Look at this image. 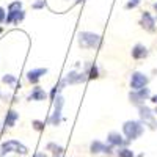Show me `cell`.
<instances>
[{
    "label": "cell",
    "mask_w": 157,
    "mask_h": 157,
    "mask_svg": "<svg viewBox=\"0 0 157 157\" xmlns=\"http://www.w3.org/2000/svg\"><path fill=\"white\" fill-rule=\"evenodd\" d=\"M2 80H3V83H14V82H16V77H13V75H5Z\"/></svg>",
    "instance_id": "ffe728a7"
},
{
    "label": "cell",
    "mask_w": 157,
    "mask_h": 157,
    "mask_svg": "<svg viewBox=\"0 0 157 157\" xmlns=\"http://www.w3.org/2000/svg\"><path fill=\"white\" fill-rule=\"evenodd\" d=\"M44 6H46V2H44V0H38V2H35V3H33V8H35V10L44 8Z\"/></svg>",
    "instance_id": "44dd1931"
},
{
    "label": "cell",
    "mask_w": 157,
    "mask_h": 157,
    "mask_svg": "<svg viewBox=\"0 0 157 157\" xmlns=\"http://www.w3.org/2000/svg\"><path fill=\"white\" fill-rule=\"evenodd\" d=\"M78 44L83 49H98L101 46V36L91 32H82L78 35Z\"/></svg>",
    "instance_id": "7a4b0ae2"
},
{
    "label": "cell",
    "mask_w": 157,
    "mask_h": 157,
    "mask_svg": "<svg viewBox=\"0 0 157 157\" xmlns=\"http://www.w3.org/2000/svg\"><path fill=\"white\" fill-rule=\"evenodd\" d=\"M47 98V94H46V91L43 90V88H39V86H36V88H33V91H32V94H30V101H44Z\"/></svg>",
    "instance_id": "5bb4252c"
},
{
    "label": "cell",
    "mask_w": 157,
    "mask_h": 157,
    "mask_svg": "<svg viewBox=\"0 0 157 157\" xmlns=\"http://www.w3.org/2000/svg\"><path fill=\"white\" fill-rule=\"evenodd\" d=\"M143 130H145V127H143L141 123H138V121H126L124 126H123V132H124L127 141L137 140L143 134Z\"/></svg>",
    "instance_id": "6da1fadb"
},
{
    "label": "cell",
    "mask_w": 157,
    "mask_h": 157,
    "mask_svg": "<svg viewBox=\"0 0 157 157\" xmlns=\"http://www.w3.org/2000/svg\"><path fill=\"white\" fill-rule=\"evenodd\" d=\"M138 112H140V118H141V121L148 124L151 129H157V123L154 120V113L149 107L146 105H138Z\"/></svg>",
    "instance_id": "277c9868"
},
{
    "label": "cell",
    "mask_w": 157,
    "mask_h": 157,
    "mask_svg": "<svg viewBox=\"0 0 157 157\" xmlns=\"http://www.w3.org/2000/svg\"><path fill=\"white\" fill-rule=\"evenodd\" d=\"M0 98H3V94H2V93H0Z\"/></svg>",
    "instance_id": "f1b7e54d"
},
{
    "label": "cell",
    "mask_w": 157,
    "mask_h": 157,
    "mask_svg": "<svg viewBox=\"0 0 157 157\" xmlns=\"http://www.w3.org/2000/svg\"><path fill=\"white\" fill-rule=\"evenodd\" d=\"M146 83H148V77L145 74H141V72H134L132 77H130V88H132L134 91L145 88Z\"/></svg>",
    "instance_id": "5b68a950"
},
{
    "label": "cell",
    "mask_w": 157,
    "mask_h": 157,
    "mask_svg": "<svg viewBox=\"0 0 157 157\" xmlns=\"http://www.w3.org/2000/svg\"><path fill=\"white\" fill-rule=\"evenodd\" d=\"M138 3H140V0H129L127 5H126V8H129V10H130V8H135Z\"/></svg>",
    "instance_id": "7402d4cb"
},
{
    "label": "cell",
    "mask_w": 157,
    "mask_h": 157,
    "mask_svg": "<svg viewBox=\"0 0 157 157\" xmlns=\"http://www.w3.org/2000/svg\"><path fill=\"white\" fill-rule=\"evenodd\" d=\"M17 120H19V113L14 112V110H10L5 116V127H13Z\"/></svg>",
    "instance_id": "4fadbf2b"
},
{
    "label": "cell",
    "mask_w": 157,
    "mask_h": 157,
    "mask_svg": "<svg viewBox=\"0 0 157 157\" xmlns=\"http://www.w3.org/2000/svg\"><path fill=\"white\" fill-rule=\"evenodd\" d=\"M33 127H35L36 130H43V129H44V123H41V121H33Z\"/></svg>",
    "instance_id": "603a6c76"
},
{
    "label": "cell",
    "mask_w": 157,
    "mask_h": 157,
    "mask_svg": "<svg viewBox=\"0 0 157 157\" xmlns=\"http://www.w3.org/2000/svg\"><path fill=\"white\" fill-rule=\"evenodd\" d=\"M8 152H17V154L25 155L29 152V149H27V146H24L17 140H8V141L2 143V146H0V155H5Z\"/></svg>",
    "instance_id": "3957f363"
},
{
    "label": "cell",
    "mask_w": 157,
    "mask_h": 157,
    "mask_svg": "<svg viewBox=\"0 0 157 157\" xmlns=\"http://www.w3.org/2000/svg\"><path fill=\"white\" fill-rule=\"evenodd\" d=\"M75 2H77V3H80V2H83V0H75Z\"/></svg>",
    "instance_id": "4316f807"
},
{
    "label": "cell",
    "mask_w": 157,
    "mask_h": 157,
    "mask_svg": "<svg viewBox=\"0 0 157 157\" xmlns=\"http://www.w3.org/2000/svg\"><path fill=\"white\" fill-rule=\"evenodd\" d=\"M47 149L52 151L55 155H61V154H63V148L58 146V145H55V143H49V145H47Z\"/></svg>",
    "instance_id": "2e32d148"
},
{
    "label": "cell",
    "mask_w": 157,
    "mask_h": 157,
    "mask_svg": "<svg viewBox=\"0 0 157 157\" xmlns=\"http://www.w3.org/2000/svg\"><path fill=\"white\" fill-rule=\"evenodd\" d=\"M152 102H154L155 105H157V94H155V96H152Z\"/></svg>",
    "instance_id": "484cf974"
},
{
    "label": "cell",
    "mask_w": 157,
    "mask_h": 157,
    "mask_svg": "<svg viewBox=\"0 0 157 157\" xmlns=\"http://www.w3.org/2000/svg\"><path fill=\"white\" fill-rule=\"evenodd\" d=\"M47 74V69L46 68H39V69H33V71H29L27 72V78H29V82L32 83H36L39 80V77Z\"/></svg>",
    "instance_id": "8fae6325"
},
{
    "label": "cell",
    "mask_w": 157,
    "mask_h": 157,
    "mask_svg": "<svg viewBox=\"0 0 157 157\" xmlns=\"http://www.w3.org/2000/svg\"><path fill=\"white\" fill-rule=\"evenodd\" d=\"M90 149H91V152H93V154H99V152H104V151H105V145L96 140V141H93V143H91Z\"/></svg>",
    "instance_id": "9a60e30c"
},
{
    "label": "cell",
    "mask_w": 157,
    "mask_h": 157,
    "mask_svg": "<svg viewBox=\"0 0 157 157\" xmlns=\"http://www.w3.org/2000/svg\"><path fill=\"white\" fill-rule=\"evenodd\" d=\"M86 74H82V72H75V71H71L66 78H64V82L66 83H80V82H85L86 80Z\"/></svg>",
    "instance_id": "52a82bcc"
},
{
    "label": "cell",
    "mask_w": 157,
    "mask_h": 157,
    "mask_svg": "<svg viewBox=\"0 0 157 157\" xmlns=\"http://www.w3.org/2000/svg\"><path fill=\"white\" fill-rule=\"evenodd\" d=\"M88 78H98L99 77V72H98V68H96V64H91L90 66V71H88Z\"/></svg>",
    "instance_id": "ac0fdd59"
},
{
    "label": "cell",
    "mask_w": 157,
    "mask_h": 157,
    "mask_svg": "<svg viewBox=\"0 0 157 157\" xmlns=\"http://www.w3.org/2000/svg\"><path fill=\"white\" fill-rule=\"evenodd\" d=\"M35 157H47L44 152H38V154H35Z\"/></svg>",
    "instance_id": "d4e9b609"
},
{
    "label": "cell",
    "mask_w": 157,
    "mask_h": 157,
    "mask_svg": "<svg viewBox=\"0 0 157 157\" xmlns=\"http://www.w3.org/2000/svg\"><path fill=\"white\" fill-rule=\"evenodd\" d=\"M154 113H157V109H155V112H154Z\"/></svg>",
    "instance_id": "1f68e13d"
},
{
    "label": "cell",
    "mask_w": 157,
    "mask_h": 157,
    "mask_svg": "<svg viewBox=\"0 0 157 157\" xmlns=\"http://www.w3.org/2000/svg\"><path fill=\"white\" fill-rule=\"evenodd\" d=\"M154 8H155V11H157V3H154Z\"/></svg>",
    "instance_id": "83f0119b"
},
{
    "label": "cell",
    "mask_w": 157,
    "mask_h": 157,
    "mask_svg": "<svg viewBox=\"0 0 157 157\" xmlns=\"http://www.w3.org/2000/svg\"><path fill=\"white\" fill-rule=\"evenodd\" d=\"M21 8H22V3L19 2H14V3H11L10 6H8V11H21Z\"/></svg>",
    "instance_id": "d6986e66"
},
{
    "label": "cell",
    "mask_w": 157,
    "mask_h": 157,
    "mask_svg": "<svg viewBox=\"0 0 157 157\" xmlns=\"http://www.w3.org/2000/svg\"><path fill=\"white\" fill-rule=\"evenodd\" d=\"M0 33H2V27H0Z\"/></svg>",
    "instance_id": "f546056e"
},
{
    "label": "cell",
    "mask_w": 157,
    "mask_h": 157,
    "mask_svg": "<svg viewBox=\"0 0 157 157\" xmlns=\"http://www.w3.org/2000/svg\"><path fill=\"white\" fill-rule=\"evenodd\" d=\"M154 25H155L154 17L149 14L148 11H145V13L141 14V27L146 29V30H149V32H152V30H154Z\"/></svg>",
    "instance_id": "9c48e42d"
},
{
    "label": "cell",
    "mask_w": 157,
    "mask_h": 157,
    "mask_svg": "<svg viewBox=\"0 0 157 157\" xmlns=\"http://www.w3.org/2000/svg\"><path fill=\"white\" fill-rule=\"evenodd\" d=\"M149 96V88H141V90H137V91H132L129 94V99L132 104H137V105H143V101H146V98Z\"/></svg>",
    "instance_id": "8992f818"
},
{
    "label": "cell",
    "mask_w": 157,
    "mask_h": 157,
    "mask_svg": "<svg viewBox=\"0 0 157 157\" xmlns=\"http://www.w3.org/2000/svg\"><path fill=\"white\" fill-rule=\"evenodd\" d=\"M55 157H61V155H55Z\"/></svg>",
    "instance_id": "4dcf8cb0"
},
{
    "label": "cell",
    "mask_w": 157,
    "mask_h": 157,
    "mask_svg": "<svg viewBox=\"0 0 157 157\" xmlns=\"http://www.w3.org/2000/svg\"><path fill=\"white\" fill-rule=\"evenodd\" d=\"M107 141H109V145H112V146H118V148H121V146H124L126 145V140L118 134V132H110L109 134V138H107Z\"/></svg>",
    "instance_id": "ba28073f"
},
{
    "label": "cell",
    "mask_w": 157,
    "mask_h": 157,
    "mask_svg": "<svg viewBox=\"0 0 157 157\" xmlns=\"http://www.w3.org/2000/svg\"><path fill=\"white\" fill-rule=\"evenodd\" d=\"M24 11H8V16H6V24H19L24 19Z\"/></svg>",
    "instance_id": "30bf717a"
},
{
    "label": "cell",
    "mask_w": 157,
    "mask_h": 157,
    "mask_svg": "<svg viewBox=\"0 0 157 157\" xmlns=\"http://www.w3.org/2000/svg\"><path fill=\"white\" fill-rule=\"evenodd\" d=\"M132 57H134L135 60H141V58L148 57V49L143 46V44H137V46L132 49Z\"/></svg>",
    "instance_id": "7c38bea8"
},
{
    "label": "cell",
    "mask_w": 157,
    "mask_h": 157,
    "mask_svg": "<svg viewBox=\"0 0 157 157\" xmlns=\"http://www.w3.org/2000/svg\"><path fill=\"white\" fill-rule=\"evenodd\" d=\"M118 157H134V152L129 148H120L118 149Z\"/></svg>",
    "instance_id": "e0dca14e"
},
{
    "label": "cell",
    "mask_w": 157,
    "mask_h": 157,
    "mask_svg": "<svg viewBox=\"0 0 157 157\" xmlns=\"http://www.w3.org/2000/svg\"><path fill=\"white\" fill-rule=\"evenodd\" d=\"M3 21H5V10L0 8V22H3Z\"/></svg>",
    "instance_id": "cb8c5ba5"
}]
</instances>
